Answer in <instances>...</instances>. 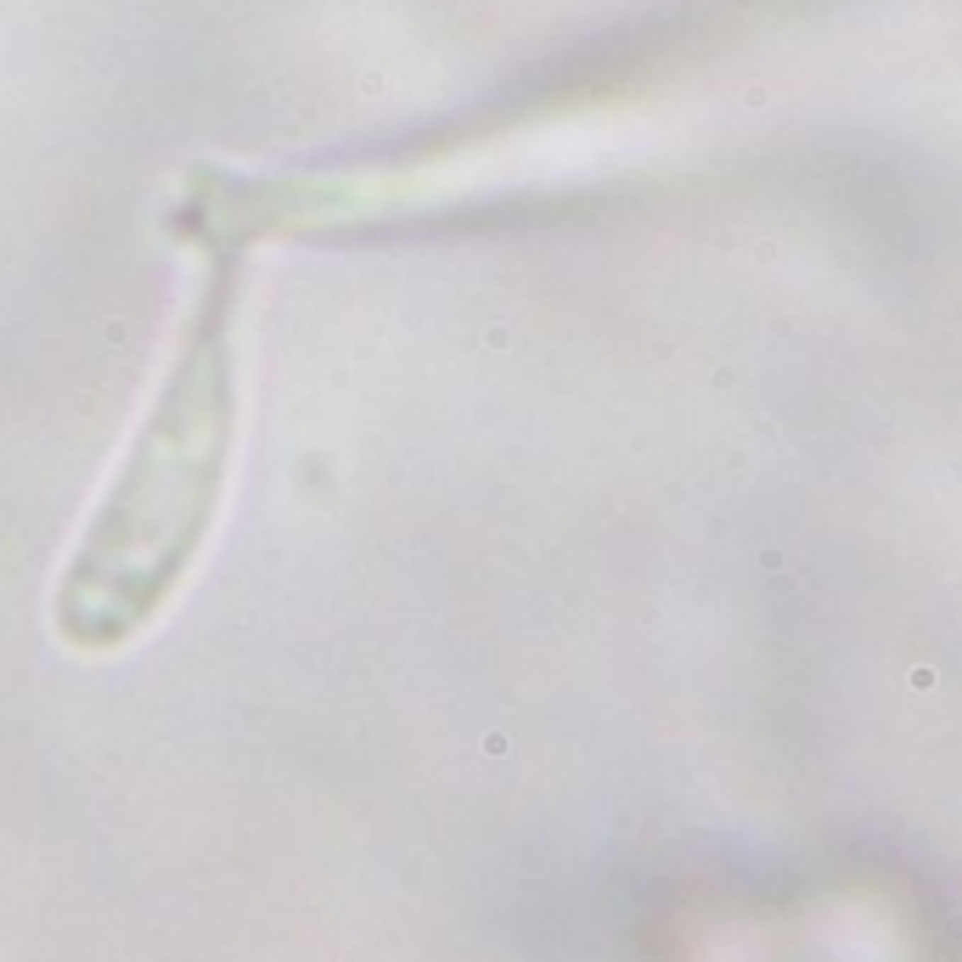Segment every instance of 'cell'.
<instances>
[{
  "mask_svg": "<svg viewBox=\"0 0 962 962\" xmlns=\"http://www.w3.org/2000/svg\"><path fill=\"white\" fill-rule=\"evenodd\" d=\"M242 444V254H208L147 411L124 439L57 574L51 630L74 653H118L197 574Z\"/></svg>",
  "mask_w": 962,
  "mask_h": 962,
  "instance_id": "6da1fadb",
  "label": "cell"
}]
</instances>
